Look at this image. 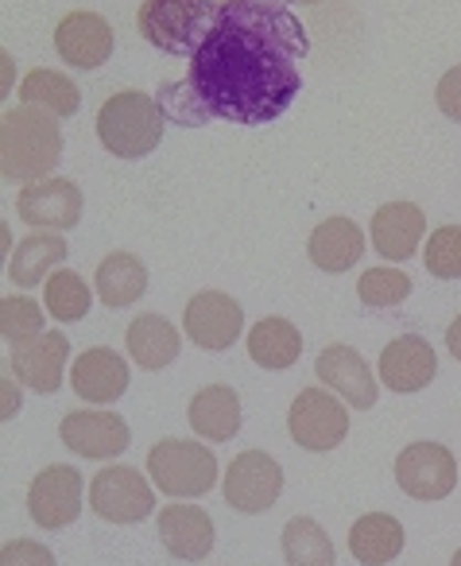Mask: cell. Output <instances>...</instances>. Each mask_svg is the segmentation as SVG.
<instances>
[{"label": "cell", "mask_w": 461, "mask_h": 566, "mask_svg": "<svg viewBox=\"0 0 461 566\" xmlns=\"http://www.w3.org/2000/svg\"><path fill=\"white\" fill-rule=\"evenodd\" d=\"M311 51L287 0H226L218 24L190 55V86L213 120L268 125L303 90L298 59Z\"/></svg>", "instance_id": "6da1fadb"}, {"label": "cell", "mask_w": 461, "mask_h": 566, "mask_svg": "<svg viewBox=\"0 0 461 566\" xmlns=\"http://www.w3.org/2000/svg\"><path fill=\"white\" fill-rule=\"evenodd\" d=\"M59 159H63V128L55 113L24 102L4 113V125H0V175L4 179L20 187L51 179Z\"/></svg>", "instance_id": "7a4b0ae2"}, {"label": "cell", "mask_w": 461, "mask_h": 566, "mask_svg": "<svg viewBox=\"0 0 461 566\" xmlns=\"http://www.w3.org/2000/svg\"><path fill=\"white\" fill-rule=\"evenodd\" d=\"M167 117L144 90H121L97 109V140L117 159H144L164 140Z\"/></svg>", "instance_id": "3957f363"}, {"label": "cell", "mask_w": 461, "mask_h": 566, "mask_svg": "<svg viewBox=\"0 0 461 566\" xmlns=\"http://www.w3.org/2000/svg\"><path fill=\"white\" fill-rule=\"evenodd\" d=\"M218 0H144L136 12V28L156 51L190 59L218 24Z\"/></svg>", "instance_id": "277c9868"}, {"label": "cell", "mask_w": 461, "mask_h": 566, "mask_svg": "<svg viewBox=\"0 0 461 566\" xmlns=\"http://www.w3.org/2000/svg\"><path fill=\"white\" fill-rule=\"evenodd\" d=\"M148 478L171 501H195L206 496L221 481L218 454L198 439H164L148 450Z\"/></svg>", "instance_id": "5b68a950"}, {"label": "cell", "mask_w": 461, "mask_h": 566, "mask_svg": "<svg viewBox=\"0 0 461 566\" xmlns=\"http://www.w3.org/2000/svg\"><path fill=\"white\" fill-rule=\"evenodd\" d=\"M287 431L295 439V447L311 450V454H329L345 442L349 434V403L342 396H334L329 388H303L291 400L287 411Z\"/></svg>", "instance_id": "8992f818"}, {"label": "cell", "mask_w": 461, "mask_h": 566, "mask_svg": "<svg viewBox=\"0 0 461 566\" xmlns=\"http://www.w3.org/2000/svg\"><path fill=\"white\" fill-rule=\"evenodd\" d=\"M90 509L105 520V524H140V520L156 516V485H151L148 470L136 465H105L90 481Z\"/></svg>", "instance_id": "52a82bcc"}, {"label": "cell", "mask_w": 461, "mask_h": 566, "mask_svg": "<svg viewBox=\"0 0 461 566\" xmlns=\"http://www.w3.org/2000/svg\"><path fill=\"white\" fill-rule=\"evenodd\" d=\"M283 493V465L275 462L268 450H244L229 462L226 478H221V496L233 512L244 516H260L272 512Z\"/></svg>", "instance_id": "ba28073f"}, {"label": "cell", "mask_w": 461, "mask_h": 566, "mask_svg": "<svg viewBox=\"0 0 461 566\" xmlns=\"http://www.w3.org/2000/svg\"><path fill=\"white\" fill-rule=\"evenodd\" d=\"M82 496L86 493V478L78 465H43L28 485V516L43 527V532H63L82 516Z\"/></svg>", "instance_id": "9c48e42d"}, {"label": "cell", "mask_w": 461, "mask_h": 566, "mask_svg": "<svg viewBox=\"0 0 461 566\" xmlns=\"http://www.w3.org/2000/svg\"><path fill=\"white\" fill-rule=\"evenodd\" d=\"M182 334L202 354H226L244 334V307L229 292H198L182 311Z\"/></svg>", "instance_id": "30bf717a"}, {"label": "cell", "mask_w": 461, "mask_h": 566, "mask_svg": "<svg viewBox=\"0 0 461 566\" xmlns=\"http://www.w3.org/2000/svg\"><path fill=\"white\" fill-rule=\"evenodd\" d=\"M396 485L411 501H446L458 485V458L442 442H411L396 458Z\"/></svg>", "instance_id": "8fae6325"}, {"label": "cell", "mask_w": 461, "mask_h": 566, "mask_svg": "<svg viewBox=\"0 0 461 566\" xmlns=\"http://www.w3.org/2000/svg\"><path fill=\"white\" fill-rule=\"evenodd\" d=\"M9 373L40 396L59 392L71 377V338L63 331H43L32 342H20L9 349Z\"/></svg>", "instance_id": "7c38bea8"}, {"label": "cell", "mask_w": 461, "mask_h": 566, "mask_svg": "<svg viewBox=\"0 0 461 566\" xmlns=\"http://www.w3.org/2000/svg\"><path fill=\"white\" fill-rule=\"evenodd\" d=\"M82 210H86V198H82V187L66 175H51V179L28 182L17 195V213L24 226L32 229H55V233H66L82 221Z\"/></svg>", "instance_id": "4fadbf2b"}, {"label": "cell", "mask_w": 461, "mask_h": 566, "mask_svg": "<svg viewBox=\"0 0 461 566\" xmlns=\"http://www.w3.org/2000/svg\"><path fill=\"white\" fill-rule=\"evenodd\" d=\"M59 439H63L66 450H74L78 458H90V462H109V458H121L133 442V431L128 423L109 408H82L63 416L59 423Z\"/></svg>", "instance_id": "5bb4252c"}, {"label": "cell", "mask_w": 461, "mask_h": 566, "mask_svg": "<svg viewBox=\"0 0 461 566\" xmlns=\"http://www.w3.org/2000/svg\"><path fill=\"white\" fill-rule=\"evenodd\" d=\"M113 48H117V35H113V24L102 17V12H66L55 28V51L66 66L74 71H97L113 59Z\"/></svg>", "instance_id": "9a60e30c"}, {"label": "cell", "mask_w": 461, "mask_h": 566, "mask_svg": "<svg viewBox=\"0 0 461 566\" xmlns=\"http://www.w3.org/2000/svg\"><path fill=\"white\" fill-rule=\"evenodd\" d=\"M314 373H318L322 388L342 396L353 411H368L380 400V385H376L373 369H368V361L353 346H342V342L326 346L314 357Z\"/></svg>", "instance_id": "2e32d148"}, {"label": "cell", "mask_w": 461, "mask_h": 566, "mask_svg": "<svg viewBox=\"0 0 461 566\" xmlns=\"http://www.w3.org/2000/svg\"><path fill=\"white\" fill-rule=\"evenodd\" d=\"M128 380H133V369H128V357H121L117 349L109 346H94L86 354L74 357L71 365V388L74 396H82L94 408H109L121 396L128 392Z\"/></svg>", "instance_id": "e0dca14e"}, {"label": "cell", "mask_w": 461, "mask_h": 566, "mask_svg": "<svg viewBox=\"0 0 461 566\" xmlns=\"http://www.w3.org/2000/svg\"><path fill=\"white\" fill-rule=\"evenodd\" d=\"M376 369H380V385L388 388V392L411 396V392H422V388L438 377V354L419 334H399V338H391L388 346H384Z\"/></svg>", "instance_id": "ac0fdd59"}, {"label": "cell", "mask_w": 461, "mask_h": 566, "mask_svg": "<svg viewBox=\"0 0 461 566\" xmlns=\"http://www.w3.org/2000/svg\"><path fill=\"white\" fill-rule=\"evenodd\" d=\"M156 527L167 555L179 558V563H202L213 551V539H218V527H213L210 512L187 501H175L167 509H159Z\"/></svg>", "instance_id": "d6986e66"}, {"label": "cell", "mask_w": 461, "mask_h": 566, "mask_svg": "<svg viewBox=\"0 0 461 566\" xmlns=\"http://www.w3.org/2000/svg\"><path fill=\"white\" fill-rule=\"evenodd\" d=\"M368 237H373V249L380 252V260H411L419 244L427 241V213L407 198L384 202L368 221Z\"/></svg>", "instance_id": "ffe728a7"}, {"label": "cell", "mask_w": 461, "mask_h": 566, "mask_svg": "<svg viewBox=\"0 0 461 566\" xmlns=\"http://www.w3.org/2000/svg\"><path fill=\"white\" fill-rule=\"evenodd\" d=\"M125 354L133 357L144 373H159V369H167V365H175V357L182 354V334L167 315L144 311V315H136L133 323H128Z\"/></svg>", "instance_id": "44dd1931"}, {"label": "cell", "mask_w": 461, "mask_h": 566, "mask_svg": "<svg viewBox=\"0 0 461 566\" xmlns=\"http://www.w3.org/2000/svg\"><path fill=\"white\" fill-rule=\"evenodd\" d=\"M306 256H311L314 268H322V272H329V275L349 272V268L365 256V229L353 218L334 213V218L314 226L311 241H306Z\"/></svg>", "instance_id": "7402d4cb"}, {"label": "cell", "mask_w": 461, "mask_h": 566, "mask_svg": "<svg viewBox=\"0 0 461 566\" xmlns=\"http://www.w3.org/2000/svg\"><path fill=\"white\" fill-rule=\"evenodd\" d=\"M63 260H66V237L55 233V229H35V233H28L9 252V280L17 283L20 292H32V287L48 283L63 268Z\"/></svg>", "instance_id": "603a6c76"}, {"label": "cell", "mask_w": 461, "mask_h": 566, "mask_svg": "<svg viewBox=\"0 0 461 566\" xmlns=\"http://www.w3.org/2000/svg\"><path fill=\"white\" fill-rule=\"evenodd\" d=\"M187 419L198 439L229 442L241 431V396H237L233 385H206L190 396Z\"/></svg>", "instance_id": "cb8c5ba5"}, {"label": "cell", "mask_w": 461, "mask_h": 566, "mask_svg": "<svg viewBox=\"0 0 461 566\" xmlns=\"http://www.w3.org/2000/svg\"><path fill=\"white\" fill-rule=\"evenodd\" d=\"M97 300L109 311H125L133 307L140 295H148V264H144L136 252H105V260L97 264L94 275Z\"/></svg>", "instance_id": "d4e9b609"}, {"label": "cell", "mask_w": 461, "mask_h": 566, "mask_svg": "<svg viewBox=\"0 0 461 566\" xmlns=\"http://www.w3.org/2000/svg\"><path fill=\"white\" fill-rule=\"evenodd\" d=\"M244 346H249V357L268 373H283L303 357V334L291 318L268 315L260 323L249 326L244 334Z\"/></svg>", "instance_id": "484cf974"}, {"label": "cell", "mask_w": 461, "mask_h": 566, "mask_svg": "<svg viewBox=\"0 0 461 566\" xmlns=\"http://www.w3.org/2000/svg\"><path fill=\"white\" fill-rule=\"evenodd\" d=\"M404 543V524L391 512H365L349 527V555L360 566H388L391 558H399Z\"/></svg>", "instance_id": "4316f807"}, {"label": "cell", "mask_w": 461, "mask_h": 566, "mask_svg": "<svg viewBox=\"0 0 461 566\" xmlns=\"http://www.w3.org/2000/svg\"><path fill=\"white\" fill-rule=\"evenodd\" d=\"M20 102L35 105V109L55 113V117L63 120V117H74V113L82 109V90L71 74L40 66V71L24 74V82H20Z\"/></svg>", "instance_id": "83f0119b"}, {"label": "cell", "mask_w": 461, "mask_h": 566, "mask_svg": "<svg viewBox=\"0 0 461 566\" xmlns=\"http://www.w3.org/2000/svg\"><path fill=\"white\" fill-rule=\"evenodd\" d=\"M283 563L287 566H334L337 551L329 532L314 516H291L280 535Z\"/></svg>", "instance_id": "f1b7e54d"}, {"label": "cell", "mask_w": 461, "mask_h": 566, "mask_svg": "<svg viewBox=\"0 0 461 566\" xmlns=\"http://www.w3.org/2000/svg\"><path fill=\"white\" fill-rule=\"evenodd\" d=\"M94 295L97 287H90L78 272L71 268H59L48 283H43V307L55 323H82L94 307Z\"/></svg>", "instance_id": "f546056e"}, {"label": "cell", "mask_w": 461, "mask_h": 566, "mask_svg": "<svg viewBox=\"0 0 461 566\" xmlns=\"http://www.w3.org/2000/svg\"><path fill=\"white\" fill-rule=\"evenodd\" d=\"M407 295H411V275L396 264L368 268V272H360V280H357V300L365 303V307L388 311V307L407 303Z\"/></svg>", "instance_id": "4dcf8cb0"}, {"label": "cell", "mask_w": 461, "mask_h": 566, "mask_svg": "<svg viewBox=\"0 0 461 566\" xmlns=\"http://www.w3.org/2000/svg\"><path fill=\"white\" fill-rule=\"evenodd\" d=\"M156 102L159 109H164V117L171 120V125H182V128H202L213 120V113L206 109V102L198 97V90L187 82H164V86L156 90Z\"/></svg>", "instance_id": "1f68e13d"}, {"label": "cell", "mask_w": 461, "mask_h": 566, "mask_svg": "<svg viewBox=\"0 0 461 566\" xmlns=\"http://www.w3.org/2000/svg\"><path fill=\"white\" fill-rule=\"evenodd\" d=\"M43 311L32 295H4L0 303V334H4V346H20V342H32L35 334H43Z\"/></svg>", "instance_id": "d6a6232c"}, {"label": "cell", "mask_w": 461, "mask_h": 566, "mask_svg": "<svg viewBox=\"0 0 461 566\" xmlns=\"http://www.w3.org/2000/svg\"><path fill=\"white\" fill-rule=\"evenodd\" d=\"M427 272L438 280H461V226H442L422 241Z\"/></svg>", "instance_id": "836d02e7"}, {"label": "cell", "mask_w": 461, "mask_h": 566, "mask_svg": "<svg viewBox=\"0 0 461 566\" xmlns=\"http://www.w3.org/2000/svg\"><path fill=\"white\" fill-rule=\"evenodd\" d=\"M0 566H59L55 551L40 539H9L0 551Z\"/></svg>", "instance_id": "e575fe53"}, {"label": "cell", "mask_w": 461, "mask_h": 566, "mask_svg": "<svg viewBox=\"0 0 461 566\" xmlns=\"http://www.w3.org/2000/svg\"><path fill=\"white\" fill-rule=\"evenodd\" d=\"M434 105L438 113H442L446 120H453V125H461V63L450 66V71L438 78L434 86Z\"/></svg>", "instance_id": "d590c367"}, {"label": "cell", "mask_w": 461, "mask_h": 566, "mask_svg": "<svg viewBox=\"0 0 461 566\" xmlns=\"http://www.w3.org/2000/svg\"><path fill=\"white\" fill-rule=\"evenodd\" d=\"M0 419H17L20 408H24V385H20L12 373H4V380H0Z\"/></svg>", "instance_id": "8d00e7d4"}, {"label": "cell", "mask_w": 461, "mask_h": 566, "mask_svg": "<svg viewBox=\"0 0 461 566\" xmlns=\"http://www.w3.org/2000/svg\"><path fill=\"white\" fill-rule=\"evenodd\" d=\"M446 349H450L453 361H461V315L453 318L450 326H446Z\"/></svg>", "instance_id": "74e56055"}, {"label": "cell", "mask_w": 461, "mask_h": 566, "mask_svg": "<svg viewBox=\"0 0 461 566\" xmlns=\"http://www.w3.org/2000/svg\"><path fill=\"white\" fill-rule=\"evenodd\" d=\"M0 59H4V82H0V94L9 97V94H12V82H17V63H12L9 51H4V55H0Z\"/></svg>", "instance_id": "f35d334b"}, {"label": "cell", "mask_w": 461, "mask_h": 566, "mask_svg": "<svg viewBox=\"0 0 461 566\" xmlns=\"http://www.w3.org/2000/svg\"><path fill=\"white\" fill-rule=\"evenodd\" d=\"M450 566H461V547L453 551V558H450Z\"/></svg>", "instance_id": "ab89813d"}, {"label": "cell", "mask_w": 461, "mask_h": 566, "mask_svg": "<svg viewBox=\"0 0 461 566\" xmlns=\"http://www.w3.org/2000/svg\"><path fill=\"white\" fill-rule=\"evenodd\" d=\"M287 4H322V0H287Z\"/></svg>", "instance_id": "60d3db41"}, {"label": "cell", "mask_w": 461, "mask_h": 566, "mask_svg": "<svg viewBox=\"0 0 461 566\" xmlns=\"http://www.w3.org/2000/svg\"><path fill=\"white\" fill-rule=\"evenodd\" d=\"M218 4H226V0H218Z\"/></svg>", "instance_id": "b9f144b4"}]
</instances>
